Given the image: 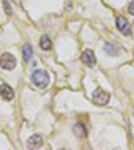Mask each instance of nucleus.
I'll return each instance as SVG.
<instances>
[{"label":"nucleus","mask_w":134,"mask_h":150,"mask_svg":"<svg viewBox=\"0 0 134 150\" xmlns=\"http://www.w3.org/2000/svg\"><path fill=\"white\" fill-rule=\"evenodd\" d=\"M31 81L36 87L44 88L47 87V84L50 83V76H48L47 71H44V70H36L31 75Z\"/></svg>","instance_id":"nucleus-1"},{"label":"nucleus","mask_w":134,"mask_h":150,"mask_svg":"<svg viewBox=\"0 0 134 150\" xmlns=\"http://www.w3.org/2000/svg\"><path fill=\"white\" fill-rule=\"evenodd\" d=\"M16 58L9 52H4L0 56V66L4 70H13L16 67Z\"/></svg>","instance_id":"nucleus-2"},{"label":"nucleus","mask_w":134,"mask_h":150,"mask_svg":"<svg viewBox=\"0 0 134 150\" xmlns=\"http://www.w3.org/2000/svg\"><path fill=\"white\" fill-rule=\"evenodd\" d=\"M110 100V95L109 93H106L102 88H97V90L93 93V102L98 106H105L107 105V102Z\"/></svg>","instance_id":"nucleus-3"},{"label":"nucleus","mask_w":134,"mask_h":150,"mask_svg":"<svg viewBox=\"0 0 134 150\" xmlns=\"http://www.w3.org/2000/svg\"><path fill=\"white\" fill-rule=\"evenodd\" d=\"M42 145H43V138H42L39 134L31 135V137L28 138V141H27V147L28 149H31V150L39 149Z\"/></svg>","instance_id":"nucleus-4"},{"label":"nucleus","mask_w":134,"mask_h":150,"mask_svg":"<svg viewBox=\"0 0 134 150\" xmlns=\"http://www.w3.org/2000/svg\"><path fill=\"white\" fill-rule=\"evenodd\" d=\"M117 27H118V30L122 32L123 35H130L131 34V28H130V24H129V22L126 20L125 18H118L117 19Z\"/></svg>","instance_id":"nucleus-5"},{"label":"nucleus","mask_w":134,"mask_h":150,"mask_svg":"<svg viewBox=\"0 0 134 150\" xmlns=\"http://www.w3.org/2000/svg\"><path fill=\"white\" fill-rule=\"evenodd\" d=\"M82 62L84 63V64L87 66H94L95 64V62H97V58H95V54H94V51L91 50H86L83 54H82L81 56Z\"/></svg>","instance_id":"nucleus-6"},{"label":"nucleus","mask_w":134,"mask_h":150,"mask_svg":"<svg viewBox=\"0 0 134 150\" xmlns=\"http://www.w3.org/2000/svg\"><path fill=\"white\" fill-rule=\"evenodd\" d=\"M0 95H1V98L6 100H11L13 99V90L11 87H9L8 84H1L0 86Z\"/></svg>","instance_id":"nucleus-7"},{"label":"nucleus","mask_w":134,"mask_h":150,"mask_svg":"<svg viewBox=\"0 0 134 150\" xmlns=\"http://www.w3.org/2000/svg\"><path fill=\"white\" fill-rule=\"evenodd\" d=\"M72 131H74V134L78 138L87 137V130H86V126H84L83 123H77V125L72 127Z\"/></svg>","instance_id":"nucleus-8"},{"label":"nucleus","mask_w":134,"mask_h":150,"mask_svg":"<svg viewBox=\"0 0 134 150\" xmlns=\"http://www.w3.org/2000/svg\"><path fill=\"white\" fill-rule=\"evenodd\" d=\"M40 47H42V50H44V51L51 50L52 43H51V39L48 38V35H43L40 38Z\"/></svg>","instance_id":"nucleus-9"},{"label":"nucleus","mask_w":134,"mask_h":150,"mask_svg":"<svg viewBox=\"0 0 134 150\" xmlns=\"http://www.w3.org/2000/svg\"><path fill=\"white\" fill-rule=\"evenodd\" d=\"M32 54H34V51H32V47L31 44H24L23 46V59L26 60V62H28V60L32 58Z\"/></svg>","instance_id":"nucleus-10"},{"label":"nucleus","mask_w":134,"mask_h":150,"mask_svg":"<svg viewBox=\"0 0 134 150\" xmlns=\"http://www.w3.org/2000/svg\"><path fill=\"white\" fill-rule=\"evenodd\" d=\"M105 51H106L107 55H110V56H117L118 55V48H117L116 44L106 43L105 44Z\"/></svg>","instance_id":"nucleus-11"},{"label":"nucleus","mask_w":134,"mask_h":150,"mask_svg":"<svg viewBox=\"0 0 134 150\" xmlns=\"http://www.w3.org/2000/svg\"><path fill=\"white\" fill-rule=\"evenodd\" d=\"M3 6H4V9H6L7 15H12V11H11V7L8 4V0H3Z\"/></svg>","instance_id":"nucleus-12"},{"label":"nucleus","mask_w":134,"mask_h":150,"mask_svg":"<svg viewBox=\"0 0 134 150\" xmlns=\"http://www.w3.org/2000/svg\"><path fill=\"white\" fill-rule=\"evenodd\" d=\"M129 13H130V15H133L134 16V0L133 1H130V4H129Z\"/></svg>","instance_id":"nucleus-13"}]
</instances>
